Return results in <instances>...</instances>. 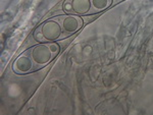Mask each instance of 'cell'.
<instances>
[{"instance_id":"1","label":"cell","mask_w":153,"mask_h":115,"mask_svg":"<svg viewBox=\"0 0 153 115\" xmlns=\"http://www.w3.org/2000/svg\"><path fill=\"white\" fill-rule=\"evenodd\" d=\"M62 31L63 29L61 24H59L57 21H54V19H49L44 24H42L40 28V35L42 36L43 40L53 42L60 38V36L62 35Z\"/></svg>"},{"instance_id":"7","label":"cell","mask_w":153,"mask_h":115,"mask_svg":"<svg viewBox=\"0 0 153 115\" xmlns=\"http://www.w3.org/2000/svg\"><path fill=\"white\" fill-rule=\"evenodd\" d=\"M48 46H49V48H50L51 53H52L53 56H56L59 53L60 47H59V45L57 43H50V44H48Z\"/></svg>"},{"instance_id":"5","label":"cell","mask_w":153,"mask_h":115,"mask_svg":"<svg viewBox=\"0 0 153 115\" xmlns=\"http://www.w3.org/2000/svg\"><path fill=\"white\" fill-rule=\"evenodd\" d=\"M33 59L31 57H29L28 55H21L19 56L13 62V70L16 73L19 74H25V73H28L33 69Z\"/></svg>"},{"instance_id":"3","label":"cell","mask_w":153,"mask_h":115,"mask_svg":"<svg viewBox=\"0 0 153 115\" xmlns=\"http://www.w3.org/2000/svg\"><path fill=\"white\" fill-rule=\"evenodd\" d=\"M63 10L76 14H86L91 10V0H66L63 3Z\"/></svg>"},{"instance_id":"4","label":"cell","mask_w":153,"mask_h":115,"mask_svg":"<svg viewBox=\"0 0 153 115\" xmlns=\"http://www.w3.org/2000/svg\"><path fill=\"white\" fill-rule=\"evenodd\" d=\"M61 26H62L63 32L65 34L71 35V34H75L76 32H78L82 28L83 26V21L81 18L76 15H65L62 16L60 18Z\"/></svg>"},{"instance_id":"6","label":"cell","mask_w":153,"mask_h":115,"mask_svg":"<svg viewBox=\"0 0 153 115\" xmlns=\"http://www.w3.org/2000/svg\"><path fill=\"white\" fill-rule=\"evenodd\" d=\"M112 0H91L92 7L96 11H102L110 6Z\"/></svg>"},{"instance_id":"2","label":"cell","mask_w":153,"mask_h":115,"mask_svg":"<svg viewBox=\"0 0 153 115\" xmlns=\"http://www.w3.org/2000/svg\"><path fill=\"white\" fill-rule=\"evenodd\" d=\"M52 57L53 55L48 44H38L31 50V58L33 59L34 63H36L39 66H44L48 64Z\"/></svg>"}]
</instances>
